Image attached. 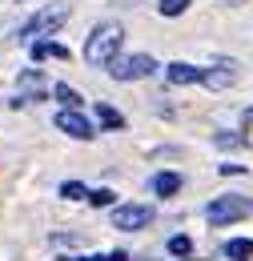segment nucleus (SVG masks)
I'll use <instances>...</instances> for the list:
<instances>
[{"label":"nucleus","instance_id":"obj_6","mask_svg":"<svg viewBox=\"0 0 253 261\" xmlns=\"http://www.w3.org/2000/svg\"><path fill=\"white\" fill-rule=\"evenodd\" d=\"M149 221H153V209L149 205H117L113 209V229L133 233V229H145Z\"/></svg>","mask_w":253,"mask_h":261},{"label":"nucleus","instance_id":"obj_4","mask_svg":"<svg viewBox=\"0 0 253 261\" xmlns=\"http://www.w3.org/2000/svg\"><path fill=\"white\" fill-rule=\"evenodd\" d=\"M64 20H68V8H64V4H57V8H40L32 20L20 24V33H16V36H20V40H32V36H44V33L53 36Z\"/></svg>","mask_w":253,"mask_h":261},{"label":"nucleus","instance_id":"obj_20","mask_svg":"<svg viewBox=\"0 0 253 261\" xmlns=\"http://www.w3.org/2000/svg\"><path fill=\"white\" fill-rule=\"evenodd\" d=\"M109 261H129V253H121V249H117V253H109Z\"/></svg>","mask_w":253,"mask_h":261},{"label":"nucleus","instance_id":"obj_13","mask_svg":"<svg viewBox=\"0 0 253 261\" xmlns=\"http://www.w3.org/2000/svg\"><path fill=\"white\" fill-rule=\"evenodd\" d=\"M61 197H64V201H85L89 189H85L81 181H64V185H61Z\"/></svg>","mask_w":253,"mask_h":261},{"label":"nucleus","instance_id":"obj_9","mask_svg":"<svg viewBox=\"0 0 253 261\" xmlns=\"http://www.w3.org/2000/svg\"><path fill=\"white\" fill-rule=\"evenodd\" d=\"M225 257H229V261H249L253 257V241H249V237H233V241H225Z\"/></svg>","mask_w":253,"mask_h":261},{"label":"nucleus","instance_id":"obj_14","mask_svg":"<svg viewBox=\"0 0 253 261\" xmlns=\"http://www.w3.org/2000/svg\"><path fill=\"white\" fill-rule=\"evenodd\" d=\"M189 249H193V241L185 237V233H177V237H169V253H173V257H189Z\"/></svg>","mask_w":253,"mask_h":261},{"label":"nucleus","instance_id":"obj_5","mask_svg":"<svg viewBox=\"0 0 253 261\" xmlns=\"http://www.w3.org/2000/svg\"><path fill=\"white\" fill-rule=\"evenodd\" d=\"M57 129L68 133V137H77V141H93L96 137V125L81 109H61V113H57Z\"/></svg>","mask_w":253,"mask_h":261},{"label":"nucleus","instance_id":"obj_16","mask_svg":"<svg viewBox=\"0 0 253 261\" xmlns=\"http://www.w3.org/2000/svg\"><path fill=\"white\" fill-rule=\"evenodd\" d=\"M89 201H93L96 209H109V205H117V193H113V189H93Z\"/></svg>","mask_w":253,"mask_h":261},{"label":"nucleus","instance_id":"obj_3","mask_svg":"<svg viewBox=\"0 0 253 261\" xmlns=\"http://www.w3.org/2000/svg\"><path fill=\"white\" fill-rule=\"evenodd\" d=\"M157 72V61L149 53H133V57H113L109 61V76L113 81H145Z\"/></svg>","mask_w":253,"mask_h":261},{"label":"nucleus","instance_id":"obj_12","mask_svg":"<svg viewBox=\"0 0 253 261\" xmlns=\"http://www.w3.org/2000/svg\"><path fill=\"white\" fill-rule=\"evenodd\" d=\"M53 97L61 100L64 109H81V105H85V100L77 97V93H72V89H68V85H61V81H57V85H53Z\"/></svg>","mask_w":253,"mask_h":261},{"label":"nucleus","instance_id":"obj_21","mask_svg":"<svg viewBox=\"0 0 253 261\" xmlns=\"http://www.w3.org/2000/svg\"><path fill=\"white\" fill-rule=\"evenodd\" d=\"M245 121H253V109H249V113H245Z\"/></svg>","mask_w":253,"mask_h":261},{"label":"nucleus","instance_id":"obj_10","mask_svg":"<svg viewBox=\"0 0 253 261\" xmlns=\"http://www.w3.org/2000/svg\"><path fill=\"white\" fill-rule=\"evenodd\" d=\"M149 185H153V193H157V197H173L177 189H181V177H177V173H157Z\"/></svg>","mask_w":253,"mask_h":261},{"label":"nucleus","instance_id":"obj_17","mask_svg":"<svg viewBox=\"0 0 253 261\" xmlns=\"http://www.w3.org/2000/svg\"><path fill=\"white\" fill-rule=\"evenodd\" d=\"M53 48H57L53 40H36V44H32V61H44V57H53Z\"/></svg>","mask_w":253,"mask_h":261},{"label":"nucleus","instance_id":"obj_7","mask_svg":"<svg viewBox=\"0 0 253 261\" xmlns=\"http://www.w3.org/2000/svg\"><path fill=\"white\" fill-rule=\"evenodd\" d=\"M233 81H237V65L233 61H217L213 68H205V76H201V85H209V89H225Z\"/></svg>","mask_w":253,"mask_h":261},{"label":"nucleus","instance_id":"obj_19","mask_svg":"<svg viewBox=\"0 0 253 261\" xmlns=\"http://www.w3.org/2000/svg\"><path fill=\"white\" fill-rule=\"evenodd\" d=\"M225 177H237V173H245V165H221Z\"/></svg>","mask_w":253,"mask_h":261},{"label":"nucleus","instance_id":"obj_18","mask_svg":"<svg viewBox=\"0 0 253 261\" xmlns=\"http://www.w3.org/2000/svg\"><path fill=\"white\" fill-rule=\"evenodd\" d=\"M245 137H237V133H217V145L221 149H233V145H241Z\"/></svg>","mask_w":253,"mask_h":261},{"label":"nucleus","instance_id":"obj_2","mask_svg":"<svg viewBox=\"0 0 253 261\" xmlns=\"http://www.w3.org/2000/svg\"><path fill=\"white\" fill-rule=\"evenodd\" d=\"M249 213H253V201H249V197H237V193L213 197L209 209H205L209 225H229V221H241V217H249Z\"/></svg>","mask_w":253,"mask_h":261},{"label":"nucleus","instance_id":"obj_8","mask_svg":"<svg viewBox=\"0 0 253 261\" xmlns=\"http://www.w3.org/2000/svg\"><path fill=\"white\" fill-rule=\"evenodd\" d=\"M165 76H169V85H197V81L205 76V68L185 65V61H173V65L165 68Z\"/></svg>","mask_w":253,"mask_h":261},{"label":"nucleus","instance_id":"obj_15","mask_svg":"<svg viewBox=\"0 0 253 261\" xmlns=\"http://www.w3.org/2000/svg\"><path fill=\"white\" fill-rule=\"evenodd\" d=\"M193 0H161L157 4V12L161 16H181V12H185V8H189Z\"/></svg>","mask_w":253,"mask_h":261},{"label":"nucleus","instance_id":"obj_1","mask_svg":"<svg viewBox=\"0 0 253 261\" xmlns=\"http://www.w3.org/2000/svg\"><path fill=\"white\" fill-rule=\"evenodd\" d=\"M121 40H125L121 24H96L93 36L85 40V61H89V65H109V61L117 57Z\"/></svg>","mask_w":253,"mask_h":261},{"label":"nucleus","instance_id":"obj_11","mask_svg":"<svg viewBox=\"0 0 253 261\" xmlns=\"http://www.w3.org/2000/svg\"><path fill=\"white\" fill-rule=\"evenodd\" d=\"M96 121H100L105 129H125V117H121L113 105H96Z\"/></svg>","mask_w":253,"mask_h":261}]
</instances>
